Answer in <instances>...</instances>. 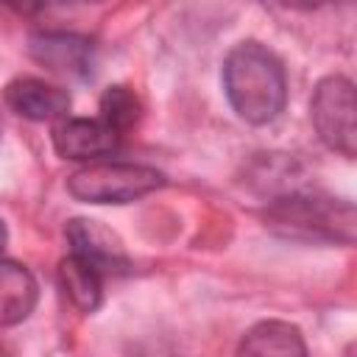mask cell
<instances>
[{"mask_svg":"<svg viewBox=\"0 0 357 357\" xmlns=\"http://www.w3.org/2000/svg\"><path fill=\"white\" fill-rule=\"evenodd\" d=\"M223 89L231 109L254 126L279 117L287 100L282 61L259 42H240L223 61Z\"/></svg>","mask_w":357,"mask_h":357,"instance_id":"6da1fadb","label":"cell"},{"mask_svg":"<svg viewBox=\"0 0 357 357\" xmlns=\"http://www.w3.org/2000/svg\"><path fill=\"white\" fill-rule=\"evenodd\" d=\"M271 231L304 243H354V206L343 198L290 192L265 209Z\"/></svg>","mask_w":357,"mask_h":357,"instance_id":"7a4b0ae2","label":"cell"},{"mask_svg":"<svg viewBox=\"0 0 357 357\" xmlns=\"http://www.w3.org/2000/svg\"><path fill=\"white\" fill-rule=\"evenodd\" d=\"M162 187V173L134 162H92L67 178V190L86 204H128Z\"/></svg>","mask_w":357,"mask_h":357,"instance_id":"3957f363","label":"cell"},{"mask_svg":"<svg viewBox=\"0 0 357 357\" xmlns=\"http://www.w3.org/2000/svg\"><path fill=\"white\" fill-rule=\"evenodd\" d=\"M312 126L321 142L343 156H354L357 151V100L354 84L343 75H329L315 86L310 103Z\"/></svg>","mask_w":357,"mask_h":357,"instance_id":"277c9868","label":"cell"},{"mask_svg":"<svg viewBox=\"0 0 357 357\" xmlns=\"http://www.w3.org/2000/svg\"><path fill=\"white\" fill-rule=\"evenodd\" d=\"M120 137L109 123L100 117H64L53 128V145L64 159L78 162H100L103 156L114 153Z\"/></svg>","mask_w":357,"mask_h":357,"instance_id":"5b68a950","label":"cell"},{"mask_svg":"<svg viewBox=\"0 0 357 357\" xmlns=\"http://www.w3.org/2000/svg\"><path fill=\"white\" fill-rule=\"evenodd\" d=\"M31 56L64 75H89L95 64V47L89 39L67 31H42L31 36Z\"/></svg>","mask_w":357,"mask_h":357,"instance_id":"8992f818","label":"cell"},{"mask_svg":"<svg viewBox=\"0 0 357 357\" xmlns=\"http://www.w3.org/2000/svg\"><path fill=\"white\" fill-rule=\"evenodd\" d=\"M6 103L28 120H64L70 95L42 78H14L6 86Z\"/></svg>","mask_w":357,"mask_h":357,"instance_id":"52a82bcc","label":"cell"},{"mask_svg":"<svg viewBox=\"0 0 357 357\" xmlns=\"http://www.w3.org/2000/svg\"><path fill=\"white\" fill-rule=\"evenodd\" d=\"M67 240L73 245V254L89 259L103 273L126 271V265H128L126 251L117 243V237L112 231H106L103 226H98L95 220H73L67 226Z\"/></svg>","mask_w":357,"mask_h":357,"instance_id":"ba28073f","label":"cell"},{"mask_svg":"<svg viewBox=\"0 0 357 357\" xmlns=\"http://www.w3.org/2000/svg\"><path fill=\"white\" fill-rule=\"evenodd\" d=\"M234 357H307V346L293 324L262 321L243 335Z\"/></svg>","mask_w":357,"mask_h":357,"instance_id":"9c48e42d","label":"cell"},{"mask_svg":"<svg viewBox=\"0 0 357 357\" xmlns=\"http://www.w3.org/2000/svg\"><path fill=\"white\" fill-rule=\"evenodd\" d=\"M36 279L28 268L0 259V326L25 321L36 307Z\"/></svg>","mask_w":357,"mask_h":357,"instance_id":"30bf717a","label":"cell"},{"mask_svg":"<svg viewBox=\"0 0 357 357\" xmlns=\"http://www.w3.org/2000/svg\"><path fill=\"white\" fill-rule=\"evenodd\" d=\"M103 271L98 265H92L89 259L70 254L61 265H59V284L64 290V296L84 312H92L100 304L103 296Z\"/></svg>","mask_w":357,"mask_h":357,"instance_id":"8fae6325","label":"cell"},{"mask_svg":"<svg viewBox=\"0 0 357 357\" xmlns=\"http://www.w3.org/2000/svg\"><path fill=\"white\" fill-rule=\"evenodd\" d=\"M100 120L117 134L128 131L139 120V100L128 86H109L100 98Z\"/></svg>","mask_w":357,"mask_h":357,"instance_id":"7c38bea8","label":"cell"},{"mask_svg":"<svg viewBox=\"0 0 357 357\" xmlns=\"http://www.w3.org/2000/svg\"><path fill=\"white\" fill-rule=\"evenodd\" d=\"M3 243H6V229H3V220H0V251H3Z\"/></svg>","mask_w":357,"mask_h":357,"instance_id":"4fadbf2b","label":"cell"},{"mask_svg":"<svg viewBox=\"0 0 357 357\" xmlns=\"http://www.w3.org/2000/svg\"><path fill=\"white\" fill-rule=\"evenodd\" d=\"M0 357H6V354H3V351H0Z\"/></svg>","mask_w":357,"mask_h":357,"instance_id":"5bb4252c","label":"cell"},{"mask_svg":"<svg viewBox=\"0 0 357 357\" xmlns=\"http://www.w3.org/2000/svg\"><path fill=\"white\" fill-rule=\"evenodd\" d=\"M0 131H3V123H0Z\"/></svg>","mask_w":357,"mask_h":357,"instance_id":"9a60e30c","label":"cell"}]
</instances>
